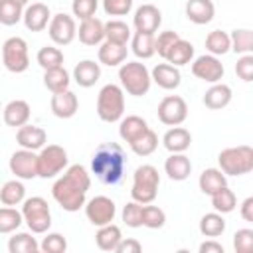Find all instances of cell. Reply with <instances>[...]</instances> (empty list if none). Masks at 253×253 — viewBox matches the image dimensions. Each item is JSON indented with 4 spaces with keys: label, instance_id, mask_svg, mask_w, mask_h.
Here are the masks:
<instances>
[{
    "label": "cell",
    "instance_id": "1",
    "mask_svg": "<svg viewBox=\"0 0 253 253\" xmlns=\"http://www.w3.org/2000/svg\"><path fill=\"white\" fill-rule=\"evenodd\" d=\"M89 188H91V176L81 164H73L67 166L63 176H59L53 182L51 196L65 211H79L85 206Z\"/></svg>",
    "mask_w": 253,
    "mask_h": 253
},
{
    "label": "cell",
    "instance_id": "2",
    "mask_svg": "<svg viewBox=\"0 0 253 253\" xmlns=\"http://www.w3.org/2000/svg\"><path fill=\"white\" fill-rule=\"evenodd\" d=\"M126 168V156L121 144L103 142L97 146L91 158V170L99 178V182L107 186H115L123 180Z\"/></svg>",
    "mask_w": 253,
    "mask_h": 253
},
{
    "label": "cell",
    "instance_id": "3",
    "mask_svg": "<svg viewBox=\"0 0 253 253\" xmlns=\"http://www.w3.org/2000/svg\"><path fill=\"white\" fill-rule=\"evenodd\" d=\"M119 79H121V87L128 95H132V97L146 95L150 85H152V73L140 61H126V63H123L119 67Z\"/></svg>",
    "mask_w": 253,
    "mask_h": 253
},
{
    "label": "cell",
    "instance_id": "4",
    "mask_svg": "<svg viewBox=\"0 0 253 253\" xmlns=\"http://www.w3.org/2000/svg\"><path fill=\"white\" fill-rule=\"evenodd\" d=\"M158 186H160V174H158V170L152 164H142L132 174L130 196H132V200H136L140 204H152L156 200Z\"/></svg>",
    "mask_w": 253,
    "mask_h": 253
},
{
    "label": "cell",
    "instance_id": "5",
    "mask_svg": "<svg viewBox=\"0 0 253 253\" xmlns=\"http://www.w3.org/2000/svg\"><path fill=\"white\" fill-rule=\"evenodd\" d=\"M97 115L105 123H117L125 115V89L109 83L99 91L97 97Z\"/></svg>",
    "mask_w": 253,
    "mask_h": 253
},
{
    "label": "cell",
    "instance_id": "6",
    "mask_svg": "<svg viewBox=\"0 0 253 253\" xmlns=\"http://www.w3.org/2000/svg\"><path fill=\"white\" fill-rule=\"evenodd\" d=\"M217 162H219V168L227 176L249 174V172H253V148L247 144L223 148L217 154Z\"/></svg>",
    "mask_w": 253,
    "mask_h": 253
},
{
    "label": "cell",
    "instance_id": "7",
    "mask_svg": "<svg viewBox=\"0 0 253 253\" xmlns=\"http://www.w3.org/2000/svg\"><path fill=\"white\" fill-rule=\"evenodd\" d=\"M22 213H24V221L32 233H45L51 227V211H49L47 202L42 196H32V198L24 200Z\"/></svg>",
    "mask_w": 253,
    "mask_h": 253
},
{
    "label": "cell",
    "instance_id": "8",
    "mask_svg": "<svg viewBox=\"0 0 253 253\" xmlns=\"http://www.w3.org/2000/svg\"><path fill=\"white\" fill-rule=\"evenodd\" d=\"M67 150L59 144H47L40 150L38 154V168H40V178H53L61 172L67 170Z\"/></svg>",
    "mask_w": 253,
    "mask_h": 253
},
{
    "label": "cell",
    "instance_id": "9",
    "mask_svg": "<svg viewBox=\"0 0 253 253\" xmlns=\"http://www.w3.org/2000/svg\"><path fill=\"white\" fill-rule=\"evenodd\" d=\"M2 63L12 73H24L30 67L28 43L24 38L14 36L2 43Z\"/></svg>",
    "mask_w": 253,
    "mask_h": 253
},
{
    "label": "cell",
    "instance_id": "10",
    "mask_svg": "<svg viewBox=\"0 0 253 253\" xmlns=\"http://www.w3.org/2000/svg\"><path fill=\"white\" fill-rule=\"evenodd\" d=\"M158 121L166 126H178L188 119V105L178 95H168L158 103Z\"/></svg>",
    "mask_w": 253,
    "mask_h": 253
},
{
    "label": "cell",
    "instance_id": "11",
    "mask_svg": "<svg viewBox=\"0 0 253 253\" xmlns=\"http://www.w3.org/2000/svg\"><path fill=\"white\" fill-rule=\"evenodd\" d=\"M85 215L93 225L101 227V225L113 223L117 215V206L107 196H95L85 204Z\"/></svg>",
    "mask_w": 253,
    "mask_h": 253
},
{
    "label": "cell",
    "instance_id": "12",
    "mask_svg": "<svg viewBox=\"0 0 253 253\" xmlns=\"http://www.w3.org/2000/svg\"><path fill=\"white\" fill-rule=\"evenodd\" d=\"M47 34L55 45H69L77 36L75 18L69 14H55L47 26Z\"/></svg>",
    "mask_w": 253,
    "mask_h": 253
},
{
    "label": "cell",
    "instance_id": "13",
    "mask_svg": "<svg viewBox=\"0 0 253 253\" xmlns=\"http://www.w3.org/2000/svg\"><path fill=\"white\" fill-rule=\"evenodd\" d=\"M10 170L20 180L38 178L40 176V168H38V154H36V150H28V148L16 150L10 156Z\"/></svg>",
    "mask_w": 253,
    "mask_h": 253
},
{
    "label": "cell",
    "instance_id": "14",
    "mask_svg": "<svg viewBox=\"0 0 253 253\" xmlns=\"http://www.w3.org/2000/svg\"><path fill=\"white\" fill-rule=\"evenodd\" d=\"M223 71H225L223 63L217 59V55H211V53H204L196 57L192 63V73L206 83H219L223 77Z\"/></svg>",
    "mask_w": 253,
    "mask_h": 253
},
{
    "label": "cell",
    "instance_id": "15",
    "mask_svg": "<svg viewBox=\"0 0 253 253\" xmlns=\"http://www.w3.org/2000/svg\"><path fill=\"white\" fill-rule=\"evenodd\" d=\"M132 24L136 32H148L154 34L162 24V12L154 4H142L134 10Z\"/></svg>",
    "mask_w": 253,
    "mask_h": 253
},
{
    "label": "cell",
    "instance_id": "16",
    "mask_svg": "<svg viewBox=\"0 0 253 253\" xmlns=\"http://www.w3.org/2000/svg\"><path fill=\"white\" fill-rule=\"evenodd\" d=\"M51 12L45 4L42 2H34L30 6H26L24 10V26L30 30V32H42L49 26L51 22Z\"/></svg>",
    "mask_w": 253,
    "mask_h": 253
},
{
    "label": "cell",
    "instance_id": "17",
    "mask_svg": "<svg viewBox=\"0 0 253 253\" xmlns=\"http://www.w3.org/2000/svg\"><path fill=\"white\" fill-rule=\"evenodd\" d=\"M49 107H51V113L57 119H71L79 109V101H77V95L67 89V91L53 93L51 101H49Z\"/></svg>",
    "mask_w": 253,
    "mask_h": 253
},
{
    "label": "cell",
    "instance_id": "18",
    "mask_svg": "<svg viewBox=\"0 0 253 253\" xmlns=\"http://www.w3.org/2000/svg\"><path fill=\"white\" fill-rule=\"evenodd\" d=\"M16 140L22 148L28 150H42L47 142V132L36 125H24L16 130Z\"/></svg>",
    "mask_w": 253,
    "mask_h": 253
},
{
    "label": "cell",
    "instance_id": "19",
    "mask_svg": "<svg viewBox=\"0 0 253 253\" xmlns=\"http://www.w3.org/2000/svg\"><path fill=\"white\" fill-rule=\"evenodd\" d=\"M77 36H79V42L85 45H101L105 42V22H101L95 16L81 20Z\"/></svg>",
    "mask_w": 253,
    "mask_h": 253
},
{
    "label": "cell",
    "instance_id": "20",
    "mask_svg": "<svg viewBox=\"0 0 253 253\" xmlns=\"http://www.w3.org/2000/svg\"><path fill=\"white\" fill-rule=\"evenodd\" d=\"M150 73H152V81L160 89H166V91L176 89L180 85V81H182L180 69L176 65H172V63H158V65H154V69Z\"/></svg>",
    "mask_w": 253,
    "mask_h": 253
},
{
    "label": "cell",
    "instance_id": "21",
    "mask_svg": "<svg viewBox=\"0 0 253 253\" xmlns=\"http://www.w3.org/2000/svg\"><path fill=\"white\" fill-rule=\"evenodd\" d=\"M215 16V6L211 0H188L186 2V18L198 26L210 24Z\"/></svg>",
    "mask_w": 253,
    "mask_h": 253
},
{
    "label": "cell",
    "instance_id": "22",
    "mask_svg": "<svg viewBox=\"0 0 253 253\" xmlns=\"http://www.w3.org/2000/svg\"><path fill=\"white\" fill-rule=\"evenodd\" d=\"M126 43H117V42H109L105 40L99 45V63L107 65V67H117L123 65L126 59Z\"/></svg>",
    "mask_w": 253,
    "mask_h": 253
},
{
    "label": "cell",
    "instance_id": "23",
    "mask_svg": "<svg viewBox=\"0 0 253 253\" xmlns=\"http://www.w3.org/2000/svg\"><path fill=\"white\" fill-rule=\"evenodd\" d=\"M162 144H164V148L170 154L172 152H186L190 148V144H192V134H190L188 128H184V126L178 125V126H172V128H168L164 132Z\"/></svg>",
    "mask_w": 253,
    "mask_h": 253
},
{
    "label": "cell",
    "instance_id": "24",
    "mask_svg": "<svg viewBox=\"0 0 253 253\" xmlns=\"http://www.w3.org/2000/svg\"><path fill=\"white\" fill-rule=\"evenodd\" d=\"M164 172L168 174L170 180L182 182V180H186V178L190 176V172H192V162H190V158H188L184 152H172V154L166 158V162H164Z\"/></svg>",
    "mask_w": 253,
    "mask_h": 253
},
{
    "label": "cell",
    "instance_id": "25",
    "mask_svg": "<svg viewBox=\"0 0 253 253\" xmlns=\"http://www.w3.org/2000/svg\"><path fill=\"white\" fill-rule=\"evenodd\" d=\"M2 117H4V123H6L8 126L20 128V126L28 125V121H30V105H28V101H24V99H14V101H10V103L4 107Z\"/></svg>",
    "mask_w": 253,
    "mask_h": 253
},
{
    "label": "cell",
    "instance_id": "26",
    "mask_svg": "<svg viewBox=\"0 0 253 253\" xmlns=\"http://www.w3.org/2000/svg\"><path fill=\"white\" fill-rule=\"evenodd\" d=\"M101 77V65L95 63L93 59H83L75 65L73 69V79L79 87H93Z\"/></svg>",
    "mask_w": 253,
    "mask_h": 253
},
{
    "label": "cell",
    "instance_id": "27",
    "mask_svg": "<svg viewBox=\"0 0 253 253\" xmlns=\"http://www.w3.org/2000/svg\"><path fill=\"white\" fill-rule=\"evenodd\" d=\"M198 186H200V190H202L204 194L213 196L215 192H219L221 188L227 186V174H225L221 168H206V170L200 174Z\"/></svg>",
    "mask_w": 253,
    "mask_h": 253
},
{
    "label": "cell",
    "instance_id": "28",
    "mask_svg": "<svg viewBox=\"0 0 253 253\" xmlns=\"http://www.w3.org/2000/svg\"><path fill=\"white\" fill-rule=\"evenodd\" d=\"M231 87L225 85V83H211V87L206 91L204 95V105L211 111H217V109H223L231 103Z\"/></svg>",
    "mask_w": 253,
    "mask_h": 253
},
{
    "label": "cell",
    "instance_id": "29",
    "mask_svg": "<svg viewBox=\"0 0 253 253\" xmlns=\"http://www.w3.org/2000/svg\"><path fill=\"white\" fill-rule=\"evenodd\" d=\"M148 130V123L138 117V115H128L125 119H121V126H119V134L125 142H134L138 136H142Z\"/></svg>",
    "mask_w": 253,
    "mask_h": 253
},
{
    "label": "cell",
    "instance_id": "30",
    "mask_svg": "<svg viewBox=\"0 0 253 253\" xmlns=\"http://www.w3.org/2000/svg\"><path fill=\"white\" fill-rule=\"evenodd\" d=\"M130 47L138 59H150L156 53V36L148 32H134L130 38Z\"/></svg>",
    "mask_w": 253,
    "mask_h": 253
},
{
    "label": "cell",
    "instance_id": "31",
    "mask_svg": "<svg viewBox=\"0 0 253 253\" xmlns=\"http://www.w3.org/2000/svg\"><path fill=\"white\" fill-rule=\"evenodd\" d=\"M123 239V233H121V227L115 225V223H107V225H101L97 235H95V243L101 251H117L119 243Z\"/></svg>",
    "mask_w": 253,
    "mask_h": 253
},
{
    "label": "cell",
    "instance_id": "32",
    "mask_svg": "<svg viewBox=\"0 0 253 253\" xmlns=\"http://www.w3.org/2000/svg\"><path fill=\"white\" fill-rule=\"evenodd\" d=\"M69 83H71V77H69V73H67V69H65L63 65L43 71V85H45V89H49L51 93L67 91V89H69Z\"/></svg>",
    "mask_w": 253,
    "mask_h": 253
},
{
    "label": "cell",
    "instance_id": "33",
    "mask_svg": "<svg viewBox=\"0 0 253 253\" xmlns=\"http://www.w3.org/2000/svg\"><path fill=\"white\" fill-rule=\"evenodd\" d=\"M24 200H26V188L18 178L4 182V186L0 190L2 206H18V204H24Z\"/></svg>",
    "mask_w": 253,
    "mask_h": 253
},
{
    "label": "cell",
    "instance_id": "34",
    "mask_svg": "<svg viewBox=\"0 0 253 253\" xmlns=\"http://www.w3.org/2000/svg\"><path fill=\"white\" fill-rule=\"evenodd\" d=\"M223 231H225L223 213L211 211V213L202 215V219H200V233L202 235H206V237H219Z\"/></svg>",
    "mask_w": 253,
    "mask_h": 253
},
{
    "label": "cell",
    "instance_id": "35",
    "mask_svg": "<svg viewBox=\"0 0 253 253\" xmlns=\"http://www.w3.org/2000/svg\"><path fill=\"white\" fill-rule=\"evenodd\" d=\"M206 49L211 55H225L231 49V36L223 30H213L206 38Z\"/></svg>",
    "mask_w": 253,
    "mask_h": 253
},
{
    "label": "cell",
    "instance_id": "36",
    "mask_svg": "<svg viewBox=\"0 0 253 253\" xmlns=\"http://www.w3.org/2000/svg\"><path fill=\"white\" fill-rule=\"evenodd\" d=\"M192 59H194V45L190 42L182 40V38L174 43V47L170 49V53L166 57V61L172 63V65H176V67H182V65L190 63Z\"/></svg>",
    "mask_w": 253,
    "mask_h": 253
},
{
    "label": "cell",
    "instance_id": "37",
    "mask_svg": "<svg viewBox=\"0 0 253 253\" xmlns=\"http://www.w3.org/2000/svg\"><path fill=\"white\" fill-rule=\"evenodd\" d=\"M40 249H42V245L36 241V237L32 233H16L8 241L10 253H36Z\"/></svg>",
    "mask_w": 253,
    "mask_h": 253
},
{
    "label": "cell",
    "instance_id": "38",
    "mask_svg": "<svg viewBox=\"0 0 253 253\" xmlns=\"http://www.w3.org/2000/svg\"><path fill=\"white\" fill-rule=\"evenodd\" d=\"M24 4L16 0H0V22L4 26H14L24 20Z\"/></svg>",
    "mask_w": 253,
    "mask_h": 253
},
{
    "label": "cell",
    "instance_id": "39",
    "mask_svg": "<svg viewBox=\"0 0 253 253\" xmlns=\"http://www.w3.org/2000/svg\"><path fill=\"white\" fill-rule=\"evenodd\" d=\"M130 38H132L130 28L123 20H109L105 24V40L117 42V43H126Z\"/></svg>",
    "mask_w": 253,
    "mask_h": 253
},
{
    "label": "cell",
    "instance_id": "40",
    "mask_svg": "<svg viewBox=\"0 0 253 253\" xmlns=\"http://www.w3.org/2000/svg\"><path fill=\"white\" fill-rule=\"evenodd\" d=\"M36 59H38V65H40L43 71L53 69V67H61V65H63V53H61L59 47H53V45H45V47H42V49L38 51Z\"/></svg>",
    "mask_w": 253,
    "mask_h": 253
},
{
    "label": "cell",
    "instance_id": "41",
    "mask_svg": "<svg viewBox=\"0 0 253 253\" xmlns=\"http://www.w3.org/2000/svg\"><path fill=\"white\" fill-rule=\"evenodd\" d=\"M156 146H158V134L152 128H148L142 136H138L134 142H130V148L136 156H150L156 150Z\"/></svg>",
    "mask_w": 253,
    "mask_h": 253
},
{
    "label": "cell",
    "instance_id": "42",
    "mask_svg": "<svg viewBox=\"0 0 253 253\" xmlns=\"http://www.w3.org/2000/svg\"><path fill=\"white\" fill-rule=\"evenodd\" d=\"M22 223H24V213L22 211H18L10 206H4L0 210V233H12Z\"/></svg>",
    "mask_w": 253,
    "mask_h": 253
},
{
    "label": "cell",
    "instance_id": "43",
    "mask_svg": "<svg viewBox=\"0 0 253 253\" xmlns=\"http://www.w3.org/2000/svg\"><path fill=\"white\" fill-rule=\"evenodd\" d=\"M211 206H213V210L219 211V213H229V211L235 210L237 198H235L233 190H229V188L225 186V188H221L219 192H215V194L211 196Z\"/></svg>",
    "mask_w": 253,
    "mask_h": 253
},
{
    "label": "cell",
    "instance_id": "44",
    "mask_svg": "<svg viewBox=\"0 0 253 253\" xmlns=\"http://www.w3.org/2000/svg\"><path fill=\"white\" fill-rule=\"evenodd\" d=\"M231 49L235 53H253V30L241 28L231 32Z\"/></svg>",
    "mask_w": 253,
    "mask_h": 253
},
{
    "label": "cell",
    "instance_id": "45",
    "mask_svg": "<svg viewBox=\"0 0 253 253\" xmlns=\"http://www.w3.org/2000/svg\"><path fill=\"white\" fill-rule=\"evenodd\" d=\"M166 223V213L158 206H142V225L148 229H160Z\"/></svg>",
    "mask_w": 253,
    "mask_h": 253
},
{
    "label": "cell",
    "instance_id": "46",
    "mask_svg": "<svg viewBox=\"0 0 253 253\" xmlns=\"http://www.w3.org/2000/svg\"><path fill=\"white\" fill-rule=\"evenodd\" d=\"M142 206L140 202L132 200L123 208V221L126 227H142Z\"/></svg>",
    "mask_w": 253,
    "mask_h": 253
},
{
    "label": "cell",
    "instance_id": "47",
    "mask_svg": "<svg viewBox=\"0 0 253 253\" xmlns=\"http://www.w3.org/2000/svg\"><path fill=\"white\" fill-rule=\"evenodd\" d=\"M233 249L235 253H253V229H237L233 233Z\"/></svg>",
    "mask_w": 253,
    "mask_h": 253
},
{
    "label": "cell",
    "instance_id": "48",
    "mask_svg": "<svg viewBox=\"0 0 253 253\" xmlns=\"http://www.w3.org/2000/svg\"><path fill=\"white\" fill-rule=\"evenodd\" d=\"M178 40H180V36H178L176 32H172V30L160 32V34L156 36V53H158L162 59H166L168 53H170V49L174 47V43H176Z\"/></svg>",
    "mask_w": 253,
    "mask_h": 253
},
{
    "label": "cell",
    "instance_id": "49",
    "mask_svg": "<svg viewBox=\"0 0 253 253\" xmlns=\"http://www.w3.org/2000/svg\"><path fill=\"white\" fill-rule=\"evenodd\" d=\"M97 8H99V0H73L71 2V12L79 20L93 18Z\"/></svg>",
    "mask_w": 253,
    "mask_h": 253
},
{
    "label": "cell",
    "instance_id": "50",
    "mask_svg": "<svg viewBox=\"0 0 253 253\" xmlns=\"http://www.w3.org/2000/svg\"><path fill=\"white\" fill-rule=\"evenodd\" d=\"M40 245H42V251H45V253H65L67 251V239L61 233H47Z\"/></svg>",
    "mask_w": 253,
    "mask_h": 253
},
{
    "label": "cell",
    "instance_id": "51",
    "mask_svg": "<svg viewBox=\"0 0 253 253\" xmlns=\"http://www.w3.org/2000/svg\"><path fill=\"white\" fill-rule=\"evenodd\" d=\"M235 73L241 81L251 83L253 81V53H243L235 63Z\"/></svg>",
    "mask_w": 253,
    "mask_h": 253
},
{
    "label": "cell",
    "instance_id": "52",
    "mask_svg": "<svg viewBox=\"0 0 253 253\" xmlns=\"http://www.w3.org/2000/svg\"><path fill=\"white\" fill-rule=\"evenodd\" d=\"M103 10L109 16H126L132 10V0H103Z\"/></svg>",
    "mask_w": 253,
    "mask_h": 253
},
{
    "label": "cell",
    "instance_id": "53",
    "mask_svg": "<svg viewBox=\"0 0 253 253\" xmlns=\"http://www.w3.org/2000/svg\"><path fill=\"white\" fill-rule=\"evenodd\" d=\"M140 251H142V245L132 237H126V239L123 237L117 247V253H140Z\"/></svg>",
    "mask_w": 253,
    "mask_h": 253
},
{
    "label": "cell",
    "instance_id": "54",
    "mask_svg": "<svg viewBox=\"0 0 253 253\" xmlns=\"http://www.w3.org/2000/svg\"><path fill=\"white\" fill-rule=\"evenodd\" d=\"M239 213H241V217H243L245 221H251V223H253V196H249V198H245V200L241 202Z\"/></svg>",
    "mask_w": 253,
    "mask_h": 253
},
{
    "label": "cell",
    "instance_id": "55",
    "mask_svg": "<svg viewBox=\"0 0 253 253\" xmlns=\"http://www.w3.org/2000/svg\"><path fill=\"white\" fill-rule=\"evenodd\" d=\"M198 251L200 253H223V245L217 241H204Z\"/></svg>",
    "mask_w": 253,
    "mask_h": 253
},
{
    "label": "cell",
    "instance_id": "56",
    "mask_svg": "<svg viewBox=\"0 0 253 253\" xmlns=\"http://www.w3.org/2000/svg\"><path fill=\"white\" fill-rule=\"evenodd\" d=\"M16 2H20V4H24V6H26V4L30 2V0H16Z\"/></svg>",
    "mask_w": 253,
    "mask_h": 253
}]
</instances>
